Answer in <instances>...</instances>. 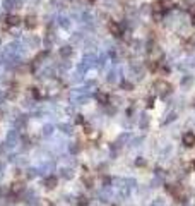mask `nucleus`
<instances>
[{"instance_id":"10","label":"nucleus","mask_w":195,"mask_h":206,"mask_svg":"<svg viewBox=\"0 0 195 206\" xmlns=\"http://www.w3.org/2000/svg\"><path fill=\"white\" fill-rule=\"evenodd\" d=\"M87 2H91V4H92V2H96V0H87Z\"/></svg>"},{"instance_id":"7","label":"nucleus","mask_w":195,"mask_h":206,"mask_svg":"<svg viewBox=\"0 0 195 206\" xmlns=\"http://www.w3.org/2000/svg\"><path fill=\"white\" fill-rule=\"evenodd\" d=\"M22 182H14L12 184V193H19V191H22Z\"/></svg>"},{"instance_id":"5","label":"nucleus","mask_w":195,"mask_h":206,"mask_svg":"<svg viewBox=\"0 0 195 206\" xmlns=\"http://www.w3.org/2000/svg\"><path fill=\"white\" fill-rule=\"evenodd\" d=\"M24 21H26V28H29V29L36 26V17H34V16H27Z\"/></svg>"},{"instance_id":"9","label":"nucleus","mask_w":195,"mask_h":206,"mask_svg":"<svg viewBox=\"0 0 195 206\" xmlns=\"http://www.w3.org/2000/svg\"><path fill=\"white\" fill-rule=\"evenodd\" d=\"M43 206H52V203H48V201H45V203H43Z\"/></svg>"},{"instance_id":"3","label":"nucleus","mask_w":195,"mask_h":206,"mask_svg":"<svg viewBox=\"0 0 195 206\" xmlns=\"http://www.w3.org/2000/svg\"><path fill=\"white\" fill-rule=\"evenodd\" d=\"M183 144L188 146V148L195 146V134L193 132H186L185 136H183Z\"/></svg>"},{"instance_id":"8","label":"nucleus","mask_w":195,"mask_h":206,"mask_svg":"<svg viewBox=\"0 0 195 206\" xmlns=\"http://www.w3.org/2000/svg\"><path fill=\"white\" fill-rule=\"evenodd\" d=\"M98 100L101 103H108V95H104V93H98Z\"/></svg>"},{"instance_id":"6","label":"nucleus","mask_w":195,"mask_h":206,"mask_svg":"<svg viewBox=\"0 0 195 206\" xmlns=\"http://www.w3.org/2000/svg\"><path fill=\"white\" fill-rule=\"evenodd\" d=\"M45 185H46L48 189H53L56 185V177H48V179L45 180Z\"/></svg>"},{"instance_id":"4","label":"nucleus","mask_w":195,"mask_h":206,"mask_svg":"<svg viewBox=\"0 0 195 206\" xmlns=\"http://www.w3.org/2000/svg\"><path fill=\"white\" fill-rule=\"evenodd\" d=\"M7 24L9 26H19L21 24V17L19 16H9L7 17Z\"/></svg>"},{"instance_id":"2","label":"nucleus","mask_w":195,"mask_h":206,"mask_svg":"<svg viewBox=\"0 0 195 206\" xmlns=\"http://www.w3.org/2000/svg\"><path fill=\"white\" fill-rule=\"evenodd\" d=\"M108 29H110V33H111L113 36H121V28H120V24H118L117 21H110L108 22Z\"/></svg>"},{"instance_id":"1","label":"nucleus","mask_w":195,"mask_h":206,"mask_svg":"<svg viewBox=\"0 0 195 206\" xmlns=\"http://www.w3.org/2000/svg\"><path fill=\"white\" fill-rule=\"evenodd\" d=\"M154 88L157 89V93H161V95H168L169 89H171V86H169L166 81H156V84H154Z\"/></svg>"}]
</instances>
